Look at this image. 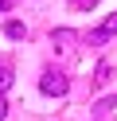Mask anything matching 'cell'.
<instances>
[{
  "instance_id": "obj_2",
  "label": "cell",
  "mask_w": 117,
  "mask_h": 121,
  "mask_svg": "<svg viewBox=\"0 0 117 121\" xmlns=\"http://www.w3.org/2000/svg\"><path fill=\"white\" fill-rule=\"evenodd\" d=\"M39 90H43L47 98H62V94L70 90V78H66L62 70H55V66H47V70L39 74Z\"/></svg>"
},
{
  "instance_id": "obj_6",
  "label": "cell",
  "mask_w": 117,
  "mask_h": 121,
  "mask_svg": "<svg viewBox=\"0 0 117 121\" xmlns=\"http://www.w3.org/2000/svg\"><path fill=\"white\" fill-rule=\"evenodd\" d=\"M4 35H8V39H27V27H23L20 20H8V24H4Z\"/></svg>"
},
{
  "instance_id": "obj_7",
  "label": "cell",
  "mask_w": 117,
  "mask_h": 121,
  "mask_svg": "<svg viewBox=\"0 0 117 121\" xmlns=\"http://www.w3.org/2000/svg\"><path fill=\"white\" fill-rule=\"evenodd\" d=\"M66 4H70V8H74V12H90L94 4H98V0H66Z\"/></svg>"
},
{
  "instance_id": "obj_1",
  "label": "cell",
  "mask_w": 117,
  "mask_h": 121,
  "mask_svg": "<svg viewBox=\"0 0 117 121\" xmlns=\"http://www.w3.org/2000/svg\"><path fill=\"white\" fill-rule=\"evenodd\" d=\"M78 43H82V35L70 31V27H55L51 31V47L59 55V63H74L78 59Z\"/></svg>"
},
{
  "instance_id": "obj_3",
  "label": "cell",
  "mask_w": 117,
  "mask_h": 121,
  "mask_svg": "<svg viewBox=\"0 0 117 121\" xmlns=\"http://www.w3.org/2000/svg\"><path fill=\"white\" fill-rule=\"evenodd\" d=\"M113 35H117V12H113V16H105L98 27H90V31H86V43H90V47H105Z\"/></svg>"
},
{
  "instance_id": "obj_8",
  "label": "cell",
  "mask_w": 117,
  "mask_h": 121,
  "mask_svg": "<svg viewBox=\"0 0 117 121\" xmlns=\"http://www.w3.org/2000/svg\"><path fill=\"white\" fill-rule=\"evenodd\" d=\"M109 78V63H98V70H94V82H98V86H101V82H105Z\"/></svg>"
},
{
  "instance_id": "obj_4",
  "label": "cell",
  "mask_w": 117,
  "mask_h": 121,
  "mask_svg": "<svg viewBox=\"0 0 117 121\" xmlns=\"http://www.w3.org/2000/svg\"><path fill=\"white\" fill-rule=\"evenodd\" d=\"M109 113H117V98H105V102H98V109H94V121H105Z\"/></svg>"
},
{
  "instance_id": "obj_9",
  "label": "cell",
  "mask_w": 117,
  "mask_h": 121,
  "mask_svg": "<svg viewBox=\"0 0 117 121\" xmlns=\"http://www.w3.org/2000/svg\"><path fill=\"white\" fill-rule=\"evenodd\" d=\"M8 117V102H4V94H0V121Z\"/></svg>"
},
{
  "instance_id": "obj_10",
  "label": "cell",
  "mask_w": 117,
  "mask_h": 121,
  "mask_svg": "<svg viewBox=\"0 0 117 121\" xmlns=\"http://www.w3.org/2000/svg\"><path fill=\"white\" fill-rule=\"evenodd\" d=\"M0 12H8V0H0Z\"/></svg>"
},
{
  "instance_id": "obj_5",
  "label": "cell",
  "mask_w": 117,
  "mask_h": 121,
  "mask_svg": "<svg viewBox=\"0 0 117 121\" xmlns=\"http://www.w3.org/2000/svg\"><path fill=\"white\" fill-rule=\"evenodd\" d=\"M8 82H12V59H8V55H0V94L8 90Z\"/></svg>"
}]
</instances>
